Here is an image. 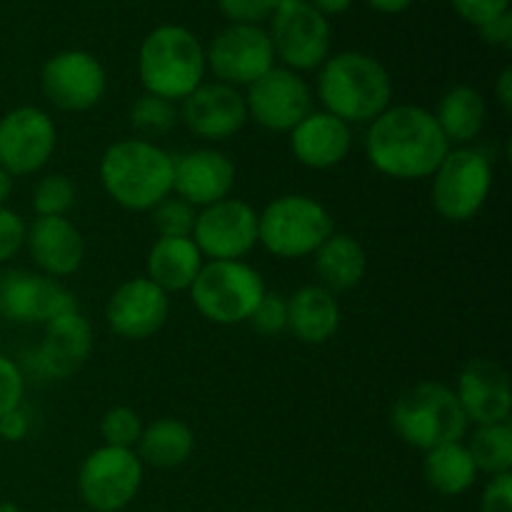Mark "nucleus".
Here are the masks:
<instances>
[{
  "label": "nucleus",
  "mask_w": 512,
  "mask_h": 512,
  "mask_svg": "<svg viewBox=\"0 0 512 512\" xmlns=\"http://www.w3.org/2000/svg\"><path fill=\"white\" fill-rule=\"evenodd\" d=\"M470 425L508 423L512 413V390L508 370L493 358H473L453 388Z\"/></svg>",
  "instance_id": "412c9836"
},
{
  "label": "nucleus",
  "mask_w": 512,
  "mask_h": 512,
  "mask_svg": "<svg viewBox=\"0 0 512 512\" xmlns=\"http://www.w3.org/2000/svg\"><path fill=\"white\" fill-rule=\"evenodd\" d=\"M438 120L420 105H390L370 123L365 155L378 173L393 180H425L448 155Z\"/></svg>",
  "instance_id": "f257e3e1"
},
{
  "label": "nucleus",
  "mask_w": 512,
  "mask_h": 512,
  "mask_svg": "<svg viewBox=\"0 0 512 512\" xmlns=\"http://www.w3.org/2000/svg\"><path fill=\"white\" fill-rule=\"evenodd\" d=\"M98 173L105 195L133 213H150L173 195V155L153 140H115L105 148Z\"/></svg>",
  "instance_id": "7ed1b4c3"
},
{
  "label": "nucleus",
  "mask_w": 512,
  "mask_h": 512,
  "mask_svg": "<svg viewBox=\"0 0 512 512\" xmlns=\"http://www.w3.org/2000/svg\"><path fill=\"white\" fill-rule=\"evenodd\" d=\"M193 243L210 260H243L258 245V210L240 198H225L198 213Z\"/></svg>",
  "instance_id": "dca6fc26"
},
{
  "label": "nucleus",
  "mask_w": 512,
  "mask_h": 512,
  "mask_svg": "<svg viewBox=\"0 0 512 512\" xmlns=\"http://www.w3.org/2000/svg\"><path fill=\"white\" fill-rule=\"evenodd\" d=\"M280 3H283V0H280Z\"/></svg>",
  "instance_id": "09e8293b"
},
{
  "label": "nucleus",
  "mask_w": 512,
  "mask_h": 512,
  "mask_svg": "<svg viewBox=\"0 0 512 512\" xmlns=\"http://www.w3.org/2000/svg\"><path fill=\"white\" fill-rule=\"evenodd\" d=\"M203 265L205 258L193 238H158L145 260V278L168 295L183 293L190 290Z\"/></svg>",
  "instance_id": "393cba45"
},
{
  "label": "nucleus",
  "mask_w": 512,
  "mask_h": 512,
  "mask_svg": "<svg viewBox=\"0 0 512 512\" xmlns=\"http://www.w3.org/2000/svg\"><path fill=\"white\" fill-rule=\"evenodd\" d=\"M205 73V45L185 25H158L140 43L138 75L145 93L183 103L205 83Z\"/></svg>",
  "instance_id": "20e7f679"
},
{
  "label": "nucleus",
  "mask_w": 512,
  "mask_h": 512,
  "mask_svg": "<svg viewBox=\"0 0 512 512\" xmlns=\"http://www.w3.org/2000/svg\"><path fill=\"white\" fill-rule=\"evenodd\" d=\"M478 33H480V38H483L485 45L510 50L512 48V13L508 10V13L498 15V18L490 20V23L480 25Z\"/></svg>",
  "instance_id": "a19ab883"
},
{
  "label": "nucleus",
  "mask_w": 512,
  "mask_h": 512,
  "mask_svg": "<svg viewBox=\"0 0 512 512\" xmlns=\"http://www.w3.org/2000/svg\"><path fill=\"white\" fill-rule=\"evenodd\" d=\"M375 13H383V15H398L405 13L415 0H365Z\"/></svg>",
  "instance_id": "a18cd8bd"
},
{
  "label": "nucleus",
  "mask_w": 512,
  "mask_h": 512,
  "mask_svg": "<svg viewBox=\"0 0 512 512\" xmlns=\"http://www.w3.org/2000/svg\"><path fill=\"white\" fill-rule=\"evenodd\" d=\"M315 95L325 113L348 125L373 123L393 105V78L388 68L363 50L333 53L318 68Z\"/></svg>",
  "instance_id": "f03ea898"
},
{
  "label": "nucleus",
  "mask_w": 512,
  "mask_h": 512,
  "mask_svg": "<svg viewBox=\"0 0 512 512\" xmlns=\"http://www.w3.org/2000/svg\"><path fill=\"white\" fill-rule=\"evenodd\" d=\"M480 512H512V473L493 475L480 495Z\"/></svg>",
  "instance_id": "ea45409f"
},
{
  "label": "nucleus",
  "mask_w": 512,
  "mask_h": 512,
  "mask_svg": "<svg viewBox=\"0 0 512 512\" xmlns=\"http://www.w3.org/2000/svg\"><path fill=\"white\" fill-rule=\"evenodd\" d=\"M25 248L35 268L53 280L70 278L85 260L83 233L68 218H35L28 225Z\"/></svg>",
  "instance_id": "4be33fe9"
},
{
  "label": "nucleus",
  "mask_w": 512,
  "mask_h": 512,
  "mask_svg": "<svg viewBox=\"0 0 512 512\" xmlns=\"http://www.w3.org/2000/svg\"><path fill=\"white\" fill-rule=\"evenodd\" d=\"M390 425L405 445L423 453L438 445L463 443L470 428L455 390L435 380L405 390L390 410Z\"/></svg>",
  "instance_id": "39448f33"
},
{
  "label": "nucleus",
  "mask_w": 512,
  "mask_h": 512,
  "mask_svg": "<svg viewBox=\"0 0 512 512\" xmlns=\"http://www.w3.org/2000/svg\"><path fill=\"white\" fill-rule=\"evenodd\" d=\"M248 120L270 133H290L313 113V88L295 70L273 65L263 78L248 85L245 93Z\"/></svg>",
  "instance_id": "4468645a"
},
{
  "label": "nucleus",
  "mask_w": 512,
  "mask_h": 512,
  "mask_svg": "<svg viewBox=\"0 0 512 512\" xmlns=\"http://www.w3.org/2000/svg\"><path fill=\"white\" fill-rule=\"evenodd\" d=\"M143 468L135 450L110 445L95 448L80 465V498L95 512H120L140 493Z\"/></svg>",
  "instance_id": "9b49d317"
},
{
  "label": "nucleus",
  "mask_w": 512,
  "mask_h": 512,
  "mask_svg": "<svg viewBox=\"0 0 512 512\" xmlns=\"http://www.w3.org/2000/svg\"><path fill=\"white\" fill-rule=\"evenodd\" d=\"M40 90L53 108L85 113L98 108L108 90V75L93 53L80 48L50 55L40 68Z\"/></svg>",
  "instance_id": "f8f14e48"
},
{
  "label": "nucleus",
  "mask_w": 512,
  "mask_h": 512,
  "mask_svg": "<svg viewBox=\"0 0 512 512\" xmlns=\"http://www.w3.org/2000/svg\"><path fill=\"white\" fill-rule=\"evenodd\" d=\"M10 195H13V175L0 168V208L8 203Z\"/></svg>",
  "instance_id": "49530a36"
},
{
  "label": "nucleus",
  "mask_w": 512,
  "mask_h": 512,
  "mask_svg": "<svg viewBox=\"0 0 512 512\" xmlns=\"http://www.w3.org/2000/svg\"><path fill=\"white\" fill-rule=\"evenodd\" d=\"M308 3L313 5L320 15H325V18L330 20V18H335V15L348 13V10L353 8L355 0H308Z\"/></svg>",
  "instance_id": "c03bdc74"
},
{
  "label": "nucleus",
  "mask_w": 512,
  "mask_h": 512,
  "mask_svg": "<svg viewBox=\"0 0 512 512\" xmlns=\"http://www.w3.org/2000/svg\"><path fill=\"white\" fill-rule=\"evenodd\" d=\"M433 208L450 223H468L483 210L493 188V163L483 150L450 148L433 175Z\"/></svg>",
  "instance_id": "6e6552de"
},
{
  "label": "nucleus",
  "mask_w": 512,
  "mask_h": 512,
  "mask_svg": "<svg viewBox=\"0 0 512 512\" xmlns=\"http://www.w3.org/2000/svg\"><path fill=\"white\" fill-rule=\"evenodd\" d=\"M435 120H438L440 130H443L445 140L458 148L473 143L483 130L485 118H488V103H485L483 93L473 85H453L448 93L440 98L438 110H435Z\"/></svg>",
  "instance_id": "cd10ccee"
},
{
  "label": "nucleus",
  "mask_w": 512,
  "mask_h": 512,
  "mask_svg": "<svg viewBox=\"0 0 512 512\" xmlns=\"http://www.w3.org/2000/svg\"><path fill=\"white\" fill-rule=\"evenodd\" d=\"M315 275L330 293H348L363 283L368 273V253L363 243L348 233H333L313 253Z\"/></svg>",
  "instance_id": "a878e982"
},
{
  "label": "nucleus",
  "mask_w": 512,
  "mask_h": 512,
  "mask_svg": "<svg viewBox=\"0 0 512 512\" xmlns=\"http://www.w3.org/2000/svg\"><path fill=\"white\" fill-rule=\"evenodd\" d=\"M450 8L458 13L460 20H465L473 28H480L498 15L508 13L510 0H450Z\"/></svg>",
  "instance_id": "58836bf2"
},
{
  "label": "nucleus",
  "mask_w": 512,
  "mask_h": 512,
  "mask_svg": "<svg viewBox=\"0 0 512 512\" xmlns=\"http://www.w3.org/2000/svg\"><path fill=\"white\" fill-rule=\"evenodd\" d=\"M495 100H498V105L503 108V113H512V68L500 70L498 80H495Z\"/></svg>",
  "instance_id": "37998d69"
},
{
  "label": "nucleus",
  "mask_w": 512,
  "mask_h": 512,
  "mask_svg": "<svg viewBox=\"0 0 512 512\" xmlns=\"http://www.w3.org/2000/svg\"><path fill=\"white\" fill-rule=\"evenodd\" d=\"M168 315L170 295L145 275L118 285L105 305V323L123 340L153 338L168 323Z\"/></svg>",
  "instance_id": "f3484780"
},
{
  "label": "nucleus",
  "mask_w": 512,
  "mask_h": 512,
  "mask_svg": "<svg viewBox=\"0 0 512 512\" xmlns=\"http://www.w3.org/2000/svg\"><path fill=\"white\" fill-rule=\"evenodd\" d=\"M190 300L208 323L240 325L260 303L263 275L245 260H208L190 285Z\"/></svg>",
  "instance_id": "0eeeda50"
},
{
  "label": "nucleus",
  "mask_w": 512,
  "mask_h": 512,
  "mask_svg": "<svg viewBox=\"0 0 512 512\" xmlns=\"http://www.w3.org/2000/svg\"><path fill=\"white\" fill-rule=\"evenodd\" d=\"M58 145V128L48 110L18 105L0 115V168L13 178L40 173Z\"/></svg>",
  "instance_id": "ddd939ff"
},
{
  "label": "nucleus",
  "mask_w": 512,
  "mask_h": 512,
  "mask_svg": "<svg viewBox=\"0 0 512 512\" xmlns=\"http://www.w3.org/2000/svg\"><path fill=\"white\" fill-rule=\"evenodd\" d=\"M340 303L323 285H303L288 298V330L305 345H323L338 333Z\"/></svg>",
  "instance_id": "b1692460"
},
{
  "label": "nucleus",
  "mask_w": 512,
  "mask_h": 512,
  "mask_svg": "<svg viewBox=\"0 0 512 512\" xmlns=\"http://www.w3.org/2000/svg\"><path fill=\"white\" fill-rule=\"evenodd\" d=\"M470 458H473L478 473L485 475H503L512 470V425L493 423V425H475L473 435L465 443Z\"/></svg>",
  "instance_id": "c756f323"
},
{
  "label": "nucleus",
  "mask_w": 512,
  "mask_h": 512,
  "mask_svg": "<svg viewBox=\"0 0 512 512\" xmlns=\"http://www.w3.org/2000/svg\"><path fill=\"white\" fill-rule=\"evenodd\" d=\"M353 148V130L325 110H313L290 130V153L310 170H330L343 163Z\"/></svg>",
  "instance_id": "5701e85b"
},
{
  "label": "nucleus",
  "mask_w": 512,
  "mask_h": 512,
  "mask_svg": "<svg viewBox=\"0 0 512 512\" xmlns=\"http://www.w3.org/2000/svg\"><path fill=\"white\" fill-rule=\"evenodd\" d=\"M195 218H198V210L180 200L178 195H168L163 203L150 210V223L158 238H193Z\"/></svg>",
  "instance_id": "473e14b6"
},
{
  "label": "nucleus",
  "mask_w": 512,
  "mask_h": 512,
  "mask_svg": "<svg viewBox=\"0 0 512 512\" xmlns=\"http://www.w3.org/2000/svg\"><path fill=\"white\" fill-rule=\"evenodd\" d=\"M235 163L215 148H195L173 158V193L195 210L230 198Z\"/></svg>",
  "instance_id": "aec40b11"
},
{
  "label": "nucleus",
  "mask_w": 512,
  "mask_h": 512,
  "mask_svg": "<svg viewBox=\"0 0 512 512\" xmlns=\"http://www.w3.org/2000/svg\"><path fill=\"white\" fill-rule=\"evenodd\" d=\"M280 0H218V10L228 25H263L273 18Z\"/></svg>",
  "instance_id": "c9c22d12"
},
{
  "label": "nucleus",
  "mask_w": 512,
  "mask_h": 512,
  "mask_svg": "<svg viewBox=\"0 0 512 512\" xmlns=\"http://www.w3.org/2000/svg\"><path fill=\"white\" fill-rule=\"evenodd\" d=\"M78 300L60 280L30 270L0 275V315L18 325H45L65 313H75Z\"/></svg>",
  "instance_id": "2eb2a0df"
},
{
  "label": "nucleus",
  "mask_w": 512,
  "mask_h": 512,
  "mask_svg": "<svg viewBox=\"0 0 512 512\" xmlns=\"http://www.w3.org/2000/svg\"><path fill=\"white\" fill-rule=\"evenodd\" d=\"M25 375L15 360L0 355V418L23 405Z\"/></svg>",
  "instance_id": "e433bc0d"
},
{
  "label": "nucleus",
  "mask_w": 512,
  "mask_h": 512,
  "mask_svg": "<svg viewBox=\"0 0 512 512\" xmlns=\"http://www.w3.org/2000/svg\"><path fill=\"white\" fill-rule=\"evenodd\" d=\"M423 475L435 493L458 498L473 488L480 473L465 443H448L425 453Z\"/></svg>",
  "instance_id": "c85d7f7f"
},
{
  "label": "nucleus",
  "mask_w": 512,
  "mask_h": 512,
  "mask_svg": "<svg viewBox=\"0 0 512 512\" xmlns=\"http://www.w3.org/2000/svg\"><path fill=\"white\" fill-rule=\"evenodd\" d=\"M195 453V433L188 423L178 418H158L145 425L135 455L140 463L158 470H173L188 463Z\"/></svg>",
  "instance_id": "bb28decb"
},
{
  "label": "nucleus",
  "mask_w": 512,
  "mask_h": 512,
  "mask_svg": "<svg viewBox=\"0 0 512 512\" xmlns=\"http://www.w3.org/2000/svg\"><path fill=\"white\" fill-rule=\"evenodd\" d=\"M248 323L253 325L255 333L265 335V338L280 335L283 330H288V298L280 293H265L250 313Z\"/></svg>",
  "instance_id": "f704fd0d"
},
{
  "label": "nucleus",
  "mask_w": 512,
  "mask_h": 512,
  "mask_svg": "<svg viewBox=\"0 0 512 512\" xmlns=\"http://www.w3.org/2000/svg\"><path fill=\"white\" fill-rule=\"evenodd\" d=\"M93 353V328L80 310L43 325V340L30 358L35 373L48 380H68Z\"/></svg>",
  "instance_id": "6ab92c4d"
},
{
  "label": "nucleus",
  "mask_w": 512,
  "mask_h": 512,
  "mask_svg": "<svg viewBox=\"0 0 512 512\" xmlns=\"http://www.w3.org/2000/svg\"><path fill=\"white\" fill-rule=\"evenodd\" d=\"M143 420L128 405H115L100 420V438H103V445H110V448H125L135 450L140 435H143Z\"/></svg>",
  "instance_id": "72a5a7b5"
},
{
  "label": "nucleus",
  "mask_w": 512,
  "mask_h": 512,
  "mask_svg": "<svg viewBox=\"0 0 512 512\" xmlns=\"http://www.w3.org/2000/svg\"><path fill=\"white\" fill-rule=\"evenodd\" d=\"M28 433H30V415L25 413L23 405L10 410V413H5L3 418H0V438H3L5 443H23V440L28 438Z\"/></svg>",
  "instance_id": "79ce46f5"
},
{
  "label": "nucleus",
  "mask_w": 512,
  "mask_h": 512,
  "mask_svg": "<svg viewBox=\"0 0 512 512\" xmlns=\"http://www.w3.org/2000/svg\"><path fill=\"white\" fill-rule=\"evenodd\" d=\"M205 65L218 83L230 88H248L278 65L263 25H225L205 45Z\"/></svg>",
  "instance_id": "9d476101"
},
{
  "label": "nucleus",
  "mask_w": 512,
  "mask_h": 512,
  "mask_svg": "<svg viewBox=\"0 0 512 512\" xmlns=\"http://www.w3.org/2000/svg\"><path fill=\"white\" fill-rule=\"evenodd\" d=\"M0 512H23L15 503H0Z\"/></svg>",
  "instance_id": "de8ad7c7"
},
{
  "label": "nucleus",
  "mask_w": 512,
  "mask_h": 512,
  "mask_svg": "<svg viewBox=\"0 0 512 512\" xmlns=\"http://www.w3.org/2000/svg\"><path fill=\"white\" fill-rule=\"evenodd\" d=\"M185 128L208 143H223L235 138L248 125L245 95L238 88L218 83H203L195 88L178 108Z\"/></svg>",
  "instance_id": "a211bd4d"
},
{
  "label": "nucleus",
  "mask_w": 512,
  "mask_h": 512,
  "mask_svg": "<svg viewBox=\"0 0 512 512\" xmlns=\"http://www.w3.org/2000/svg\"><path fill=\"white\" fill-rule=\"evenodd\" d=\"M275 60L295 73L318 70L333 55V28L308 0H283L268 20Z\"/></svg>",
  "instance_id": "1a4fd4ad"
},
{
  "label": "nucleus",
  "mask_w": 512,
  "mask_h": 512,
  "mask_svg": "<svg viewBox=\"0 0 512 512\" xmlns=\"http://www.w3.org/2000/svg\"><path fill=\"white\" fill-rule=\"evenodd\" d=\"M333 233L330 210L310 195H280L258 213V243L275 258H308Z\"/></svg>",
  "instance_id": "423d86ee"
},
{
  "label": "nucleus",
  "mask_w": 512,
  "mask_h": 512,
  "mask_svg": "<svg viewBox=\"0 0 512 512\" xmlns=\"http://www.w3.org/2000/svg\"><path fill=\"white\" fill-rule=\"evenodd\" d=\"M28 225L15 210L0 208V263H8L23 250Z\"/></svg>",
  "instance_id": "4c0bfd02"
},
{
  "label": "nucleus",
  "mask_w": 512,
  "mask_h": 512,
  "mask_svg": "<svg viewBox=\"0 0 512 512\" xmlns=\"http://www.w3.org/2000/svg\"><path fill=\"white\" fill-rule=\"evenodd\" d=\"M128 115L130 125H133V130L138 133V138L143 140L163 138V135H168L180 120L178 105L153 93L138 95V98L133 100V105H130Z\"/></svg>",
  "instance_id": "7c9ffc66"
},
{
  "label": "nucleus",
  "mask_w": 512,
  "mask_h": 512,
  "mask_svg": "<svg viewBox=\"0 0 512 512\" xmlns=\"http://www.w3.org/2000/svg\"><path fill=\"white\" fill-rule=\"evenodd\" d=\"M78 203V188L63 173H48L33 188V205L38 218H68L70 210Z\"/></svg>",
  "instance_id": "2f4dec72"
}]
</instances>
